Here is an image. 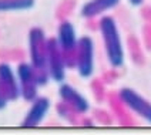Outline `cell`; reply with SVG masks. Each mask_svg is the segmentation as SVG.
<instances>
[{"label":"cell","mask_w":151,"mask_h":135,"mask_svg":"<svg viewBox=\"0 0 151 135\" xmlns=\"http://www.w3.org/2000/svg\"><path fill=\"white\" fill-rule=\"evenodd\" d=\"M99 29H100L103 44H104V51H106V57L109 60V64L113 68L123 67L126 56H124V47H123L120 30H118V26L114 20V17H101V20L99 21Z\"/></svg>","instance_id":"6da1fadb"},{"label":"cell","mask_w":151,"mask_h":135,"mask_svg":"<svg viewBox=\"0 0 151 135\" xmlns=\"http://www.w3.org/2000/svg\"><path fill=\"white\" fill-rule=\"evenodd\" d=\"M57 43L61 53L66 68H76V49H77V33L71 21H61L57 29Z\"/></svg>","instance_id":"7a4b0ae2"},{"label":"cell","mask_w":151,"mask_h":135,"mask_svg":"<svg viewBox=\"0 0 151 135\" xmlns=\"http://www.w3.org/2000/svg\"><path fill=\"white\" fill-rule=\"evenodd\" d=\"M47 41L44 30L33 27L29 31V57L34 70L47 68Z\"/></svg>","instance_id":"3957f363"},{"label":"cell","mask_w":151,"mask_h":135,"mask_svg":"<svg viewBox=\"0 0 151 135\" xmlns=\"http://www.w3.org/2000/svg\"><path fill=\"white\" fill-rule=\"evenodd\" d=\"M76 70L81 78H90L94 74V41L90 36L78 39L76 49Z\"/></svg>","instance_id":"277c9868"},{"label":"cell","mask_w":151,"mask_h":135,"mask_svg":"<svg viewBox=\"0 0 151 135\" xmlns=\"http://www.w3.org/2000/svg\"><path fill=\"white\" fill-rule=\"evenodd\" d=\"M117 97L124 107L151 124V102L145 100L141 94L134 91L133 88L124 87L118 91Z\"/></svg>","instance_id":"5b68a950"},{"label":"cell","mask_w":151,"mask_h":135,"mask_svg":"<svg viewBox=\"0 0 151 135\" xmlns=\"http://www.w3.org/2000/svg\"><path fill=\"white\" fill-rule=\"evenodd\" d=\"M16 76L20 87V97L27 102H33L39 97V85L36 83L34 68L30 63L22 61L16 68Z\"/></svg>","instance_id":"8992f818"},{"label":"cell","mask_w":151,"mask_h":135,"mask_svg":"<svg viewBox=\"0 0 151 135\" xmlns=\"http://www.w3.org/2000/svg\"><path fill=\"white\" fill-rule=\"evenodd\" d=\"M47 70L53 81L60 83V84L64 83L67 68H66L63 53L60 50L56 37H51L47 41Z\"/></svg>","instance_id":"52a82bcc"},{"label":"cell","mask_w":151,"mask_h":135,"mask_svg":"<svg viewBox=\"0 0 151 135\" xmlns=\"http://www.w3.org/2000/svg\"><path fill=\"white\" fill-rule=\"evenodd\" d=\"M59 97L60 100L67 104L71 110H74L78 115H84L90 111V102L81 93H78L73 85L63 83L59 87Z\"/></svg>","instance_id":"ba28073f"},{"label":"cell","mask_w":151,"mask_h":135,"mask_svg":"<svg viewBox=\"0 0 151 135\" xmlns=\"http://www.w3.org/2000/svg\"><path fill=\"white\" fill-rule=\"evenodd\" d=\"M50 100L47 97H37L30 108L27 111L26 114L24 119L22 121V127H26V128H33V127H37L40 125L43 122V119L47 117L49 114V110H50Z\"/></svg>","instance_id":"9c48e42d"},{"label":"cell","mask_w":151,"mask_h":135,"mask_svg":"<svg viewBox=\"0 0 151 135\" xmlns=\"http://www.w3.org/2000/svg\"><path fill=\"white\" fill-rule=\"evenodd\" d=\"M0 84L7 95L9 101H17L20 98V87L16 71L7 63H0Z\"/></svg>","instance_id":"30bf717a"},{"label":"cell","mask_w":151,"mask_h":135,"mask_svg":"<svg viewBox=\"0 0 151 135\" xmlns=\"http://www.w3.org/2000/svg\"><path fill=\"white\" fill-rule=\"evenodd\" d=\"M118 4L120 0H88L81 6L80 14L84 19H93V17L101 16L109 10H113Z\"/></svg>","instance_id":"8fae6325"},{"label":"cell","mask_w":151,"mask_h":135,"mask_svg":"<svg viewBox=\"0 0 151 135\" xmlns=\"http://www.w3.org/2000/svg\"><path fill=\"white\" fill-rule=\"evenodd\" d=\"M36 0H0V13L27 11L34 7Z\"/></svg>","instance_id":"7c38bea8"},{"label":"cell","mask_w":151,"mask_h":135,"mask_svg":"<svg viewBox=\"0 0 151 135\" xmlns=\"http://www.w3.org/2000/svg\"><path fill=\"white\" fill-rule=\"evenodd\" d=\"M56 110H57V114H59L60 117L63 119H66V121H68V122H71L74 125H77L80 122V115L74 110H71L67 104H64L63 101H60L56 105Z\"/></svg>","instance_id":"4fadbf2b"},{"label":"cell","mask_w":151,"mask_h":135,"mask_svg":"<svg viewBox=\"0 0 151 135\" xmlns=\"http://www.w3.org/2000/svg\"><path fill=\"white\" fill-rule=\"evenodd\" d=\"M34 77H36V83L39 87L43 85H47L50 81V74H49V70L47 68H42V70H34Z\"/></svg>","instance_id":"5bb4252c"},{"label":"cell","mask_w":151,"mask_h":135,"mask_svg":"<svg viewBox=\"0 0 151 135\" xmlns=\"http://www.w3.org/2000/svg\"><path fill=\"white\" fill-rule=\"evenodd\" d=\"M9 104V100H7V95L4 93V90H3V87L0 84V110H4L6 107H7Z\"/></svg>","instance_id":"9a60e30c"},{"label":"cell","mask_w":151,"mask_h":135,"mask_svg":"<svg viewBox=\"0 0 151 135\" xmlns=\"http://www.w3.org/2000/svg\"><path fill=\"white\" fill-rule=\"evenodd\" d=\"M130 1V4L131 6H135V7H138V6H141L144 3V0H128Z\"/></svg>","instance_id":"2e32d148"}]
</instances>
